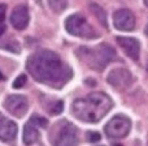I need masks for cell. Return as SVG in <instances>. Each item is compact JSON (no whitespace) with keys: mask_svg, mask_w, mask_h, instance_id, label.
Returning a JSON list of instances; mask_svg holds the SVG:
<instances>
[{"mask_svg":"<svg viewBox=\"0 0 148 146\" xmlns=\"http://www.w3.org/2000/svg\"><path fill=\"white\" fill-rule=\"evenodd\" d=\"M113 24L121 31H131L135 28V17L130 9H118L113 15Z\"/></svg>","mask_w":148,"mask_h":146,"instance_id":"9c48e42d","label":"cell"},{"mask_svg":"<svg viewBox=\"0 0 148 146\" xmlns=\"http://www.w3.org/2000/svg\"><path fill=\"white\" fill-rule=\"evenodd\" d=\"M22 141L25 142V145H33L36 142L40 141V134H39L38 129L35 125L29 121L23 128V136H22Z\"/></svg>","mask_w":148,"mask_h":146,"instance_id":"4fadbf2b","label":"cell"},{"mask_svg":"<svg viewBox=\"0 0 148 146\" xmlns=\"http://www.w3.org/2000/svg\"><path fill=\"white\" fill-rule=\"evenodd\" d=\"M4 31H5V28H4V26L0 25V37H1L3 34H4Z\"/></svg>","mask_w":148,"mask_h":146,"instance_id":"7402d4cb","label":"cell"},{"mask_svg":"<svg viewBox=\"0 0 148 146\" xmlns=\"http://www.w3.org/2000/svg\"><path fill=\"white\" fill-rule=\"evenodd\" d=\"M25 84H26V74H20V76L14 80L12 86L14 87V89H21Z\"/></svg>","mask_w":148,"mask_h":146,"instance_id":"ac0fdd59","label":"cell"},{"mask_svg":"<svg viewBox=\"0 0 148 146\" xmlns=\"http://www.w3.org/2000/svg\"><path fill=\"white\" fill-rule=\"evenodd\" d=\"M30 15L26 5H17L10 15V24L17 30H23L29 25Z\"/></svg>","mask_w":148,"mask_h":146,"instance_id":"30bf717a","label":"cell"},{"mask_svg":"<svg viewBox=\"0 0 148 146\" xmlns=\"http://www.w3.org/2000/svg\"><path fill=\"white\" fill-rule=\"evenodd\" d=\"M147 71H148V60H147Z\"/></svg>","mask_w":148,"mask_h":146,"instance_id":"484cf974","label":"cell"},{"mask_svg":"<svg viewBox=\"0 0 148 146\" xmlns=\"http://www.w3.org/2000/svg\"><path fill=\"white\" fill-rule=\"evenodd\" d=\"M86 84L87 85H90V86H95V85H96V82H95V80H86Z\"/></svg>","mask_w":148,"mask_h":146,"instance_id":"44dd1931","label":"cell"},{"mask_svg":"<svg viewBox=\"0 0 148 146\" xmlns=\"http://www.w3.org/2000/svg\"><path fill=\"white\" fill-rule=\"evenodd\" d=\"M146 34L148 35V25H147V28H146Z\"/></svg>","mask_w":148,"mask_h":146,"instance_id":"d4e9b609","label":"cell"},{"mask_svg":"<svg viewBox=\"0 0 148 146\" xmlns=\"http://www.w3.org/2000/svg\"><path fill=\"white\" fill-rule=\"evenodd\" d=\"M48 3L51 9L56 13H61L62 10L66 9V5H68L66 0H48Z\"/></svg>","mask_w":148,"mask_h":146,"instance_id":"9a60e30c","label":"cell"},{"mask_svg":"<svg viewBox=\"0 0 148 146\" xmlns=\"http://www.w3.org/2000/svg\"><path fill=\"white\" fill-rule=\"evenodd\" d=\"M62 110H64V103H62V100H57V102L53 103V106L51 107V113L52 115H59V113L62 112Z\"/></svg>","mask_w":148,"mask_h":146,"instance_id":"e0dca14e","label":"cell"},{"mask_svg":"<svg viewBox=\"0 0 148 146\" xmlns=\"http://www.w3.org/2000/svg\"><path fill=\"white\" fill-rule=\"evenodd\" d=\"M65 29L69 34L81 38H96L97 33L81 15H72L65 21Z\"/></svg>","mask_w":148,"mask_h":146,"instance_id":"277c9868","label":"cell"},{"mask_svg":"<svg viewBox=\"0 0 148 146\" xmlns=\"http://www.w3.org/2000/svg\"><path fill=\"white\" fill-rule=\"evenodd\" d=\"M90 9H91V12L95 15V17L99 20V22L101 24L104 28H107V13H105V10L103 9L100 5L95 4V3L90 4Z\"/></svg>","mask_w":148,"mask_h":146,"instance_id":"5bb4252c","label":"cell"},{"mask_svg":"<svg viewBox=\"0 0 148 146\" xmlns=\"http://www.w3.org/2000/svg\"><path fill=\"white\" fill-rule=\"evenodd\" d=\"M27 71L35 81L53 89L62 87L73 76L72 69L49 50L34 52L27 59Z\"/></svg>","mask_w":148,"mask_h":146,"instance_id":"6da1fadb","label":"cell"},{"mask_svg":"<svg viewBox=\"0 0 148 146\" xmlns=\"http://www.w3.org/2000/svg\"><path fill=\"white\" fill-rule=\"evenodd\" d=\"M17 124L0 113V140L5 142L13 141L17 136Z\"/></svg>","mask_w":148,"mask_h":146,"instance_id":"7c38bea8","label":"cell"},{"mask_svg":"<svg viewBox=\"0 0 148 146\" xmlns=\"http://www.w3.org/2000/svg\"><path fill=\"white\" fill-rule=\"evenodd\" d=\"M30 123L35 127H39V128H46L48 125V120L43 116H39V115H33L30 118Z\"/></svg>","mask_w":148,"mask_h":146,"instance_id":"2e32d148","label":"cell"},{"mask_svg":"<svg viewBox=\"0 0 148 146\" xmlns=\"http://www.w3.org/2000/svg\"><path fill=\"white\" fill-rule=\"evenodd\" d=\"M144 4H146L147 7H148V0H144Z\"/></svg>","mask_w":148,"mask_h":146,"instance_id":"cb8c5ba5","label":"cell"},{"mask_svg":"<svg viewBox=\"0 0 148 146\" xmlns=\"http://www.w3.org/2000/svg\"><path fill=\"white\" fill-rule=\"evenodd\" d=\"M3 78H4V76H3L1 72H0V80H3Z\"/></svg>","mask_w":148,"mask_h":146,"instance_id":"603a6c76","label":"cell"},{"mask_svg":"<svg viewBox=\"0 0 148 146\" xmlns=\"http://www.w3.org/2000/svg\"><path fill=\"white\" fill-rule=\"evenodd\" d=\"M4 107L10 115L16 116V118H22L29 108V103L23 95H9L7 97L4 102Z\"/></svg>","mask_w":148,"mask_h":146,"instance_id":"ba28073f","label":"cell"},{"mask_svg":"<svg viewBox=\"0 0 148 146\" xmlns=\"http://www.w3.org/2000/svg\"><path fill=\"white\" fill-rule=\"evenodd\" d=\"M5 13H7V5L0 4V22L5 20Z\"/></svg>","mask_w":148,"mask_h":146,"instance_id":"ffe728a7","label":"cell"},{"mask_svg":"<svg viewBox=\"0 0 148 146\" xmlns=\"http://www.w3.org/2000/svg\"><path fill=\"white\" fill-rule=\"evenodd\" d=\"M113 107V102L104 93H91L84 98L75 99L72 112L77 119L86 123H97Z\"/></svg>","mask_w":148,"mask_h":146,"instance_id":"7a4b0ae2","label":"cell"},{"mask_svg":"<svg viewBox=\"0 0 148 146\" xmlns=\"http://www.w3.org/2000/svg\"><path fill=\"white\" fill-rule=\"evenodd\" d=\"M101 136L97 132H88L87 133V141L88 142H99Z\"/></svg>","mask_w":148,"mask_h":146,"instance_id":"d6986e66","label":"cell"},{"mask_svg":"<svg viewBox=\"0 0 148 146\" xmlns=\"http://www.w3.org/2000/svg\"><path fill=\"white\" fill-rule=\"evenodd\" d=\"M78 56L86 63L88 67L94 69L101 71L116 59V52L109 44L101 43L97 44L94 48L82 47L78 51Z\"/></svg>","mask_w":148,"mask_h":146,"instance_id":"3957f363","label":"cell"},{"mask_svg":"<svg viewBox=\"0 0 148 146\" xmlns=\"http://www.w3.org/2000/svg\"><path fill=\"white\" fill-rule=\"evenodd\" d=\"M130 129H131L130 119L125 115H117L108 121L104 131H105V134L109 138L120 140V138H125L129 134Z\"/></svg>","mask_w":148,"mask_h":146,"instance_id":"5b68a950","label":"cell"},{"mask_svg":"<svg viewBox=\"0 0 148 146\" xmlns=\"http://www.w3.org/2000/svg\"><path fill=\"white\" fill-rule=\"evenodd\" d=\"M59 124L60 125L57 137L55 140H52V142L56 145H75L78 142L77 127L73 125L72 123H68V121H61Z\"/></svg>","mask_w":148,"mask_h":146,"instance_id":"8992f818","label":"cell"},{"mask_svg":"<svg viewBox=\"0 0 148 146\" xmlns=\"http://www.w3.org/2000/svg\"><path fill=\"white\" fill-rule=\"evenodd\" d=\"M117 43L121 46V48L125 51V54L133 60L139 59L140 54V43L135 38H127V37H117Z\"/></svg>","mask_w":148,"mask_h":146,"instance_id":"8fae6325","label":"cell"},{"mask_svg":"<svg viewBox=\"0 0 148 146\" xmlns=\"http://www.w3.org/2000/svg\"><path fill=\"white\" fill-rule=\"evenodd\" d=\"M108 84L118 90H125L133 84V76L125 68H116L108 74Z\"/></svg>","mask_w":148,"mask_h":146,"instance_id":"52a82bcc","label":"cell"}]
</instances>
